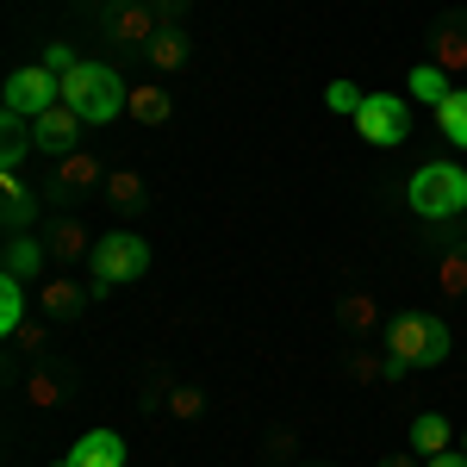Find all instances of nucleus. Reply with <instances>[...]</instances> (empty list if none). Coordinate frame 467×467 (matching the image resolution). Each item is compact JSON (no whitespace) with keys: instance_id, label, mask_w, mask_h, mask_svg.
<instances>
[{"instance_id":"obj_1","label":"nucleus","mask_w":467,"mask_h":467,"mask_svg":"<svg viewBox=\"0 0 467 467\" xmlns=\"http://www.w3.org/2000/svg\"><path fill=\"white\" fill-rule=\"evenodd\" d=\"M63 107L81 112L88 125H112L119 112L131 107V88H125V75L112 69V63H88L81 57V69L63 75Z\"/></svg>"},{"instance_id":"obj_2","label":"nucleus","mask_w":467,"mask_h":467,"mask_svg":"<svg viewBox=\"0 0 467 467\" xmlns=\"http://www.w3.org/2000/svg\"><path fill=\"white\" fill-rule=\"evenodd\" d=\"M88 268H94V299H107L112 287H131V281H144L150 275V244L138 231H107V237H94V255H88Z\"/></svg>"},{"instance_id":"obj_3","label":"nucleus","mask_w":467,"mask_h":467,"mask_svg":"<svg viewBox=\"0 0 467 467\" xmlns=\"http://www.w3.org/2000/svg\"><path fill=\"white\" fill-rule=\"evenodd\" d=\"M387 356L399 368H442L449 361V324L436 312H399L387 324Z\"/></svg>"},{"instance_id":"obj_4","label":"nucleus","mask_w":467,"mask_h":467,"mask_svg":"<svg viewBox=\"0 0 467 467\" xmlns=\"http://www.w3.org/2000/svg\"><path fill=\"white\" fill-rule=\"evenodd\" d=\"M405 200H411V213L442 224V218H467V169L462 162H424L411 187H405Z\"/></svg>"},{"instance_id":"obj_5","label":"nucleus","mask_w":467,"mask_h":467,"mask_svg":"<svg viewBox=\"0 0 467 467\" xmlns=\"http://www.w3.org/2000/svg\"><path fill=\"white\" fill-rule=\"evenodd\" d=\"M356 138L361 144H374V150H399L405 138H411V100L405 94H368L356 112Z\"/></svg>"},{"instance_id":"obj_6","label":"nucleus","mask_w":467,"mask_h":467,"mask_svg":"<svg viewBox=\"0 0 467 467\" xmlns=\"http://www.w3.org/2000/svg\"><path fill=\"white\" fill-rule=\"evenodd\" d=\"M0 107L19 112V119H44L50 107H63V75H50L44 63L13 69V75H6V88H0Z\"/></svg>"},{"instance_id":"obj_7","label":"nucleus","mask_w":467,"mask_h":467,"mask_svg":"<svg viewBox=\"0 0 467 467\" xmlns=\"http://www.w3.org/2000/svg\"><path fill=\"white\" fill-rule=\"evenodd\" d=\"M100 32H107L112 50H150L156 44V32H162V19H156V6L150 0H107L100 6Z\"/></svg>"},{"instance_id":"obj_8","label":"nucleus","mask_w":467,"mask_h":467,"mask_svg":"<svg viewBox=\"0 0 467 467\" xmlns=\"http://www.w3.org/2000/svg\"><path fill=\"white\" fill-rule=\"evenodd\" d=\"M81 138H88V119L69 107H50L44 119H32V144L37 156H75L81 150Z\"/></svg>"},{"instance_id":"obj_9","label":"nucleus","mask_w":467,"mask_h":467,"mask_svg":"<svg viewBox=\"0 0 467 467\" xmlns=\"http://www.w3.org/2000/svg\"><path fill=\"white\" fill-rule=\"evenodd\" d=\"M57 467H125V436L119 431H88L75 436V449Z\"/></svg>"},{"instance_id":"obj_10","label":"nucleus","mask_w":467,"mask_h":467,"mask_svg":"<svg viewBox=\"0 0 467 467\" xmlns=\"http://www.w3.org/2000/svg\"><path fill=\"white\" fill-rule=\"evenodd\" d=\"M32 156H37V144H32V119H19V112H0V169H6V175H19Z\"/></svg>"},{"instance_id":"obj_11","label":"nucleus","mask_w":467,"mask_h":467,"mask_svg":"<svg viewBox=\"0 0 467 467\" xmlns=\"http://www.w3.org/2000/svg\"><path fill=\"white\" fill-rule=\"evenodd\" d=\"M431 37H436V69L462 75L467 69V13H442Z\"/></svg>"},{"instance_id":"obj_12","label":"nucleus","mask_w":467,"mask_h":467,"mask_svg":"<svg viewBox=\"0 0 467 467\" xmlns=\"http://www.w3.org/2000/svg\"><path fill=\"white\" fill-rule=\"evenodd\" d=\"M449 449H455L449 418H442V411H418V418H411V455L431 462V455H449Z\"/></svg>"},{"instance_id":"obj_13","label":"nucleus","mask_w":467,"mask_h":467,"mask_svg":"<svg viewBox=\"0 0 467 467\" xmlns=\"http://www.w3.org/2000/svg\"><path fill=\"white\" fill-rule=\"evenodd\" d=\"M0 193H6L0 224H6V231H37V200H32V187H26L19 175H0Z\"/></svg>"},{"instance_id":"obj_14","label":"nucleus","mask_w":467,"mask_h":467,"mask_svg":"<svg viewBox=\"0 0 467 467\" xmlns=\"http://www.w3.org/2000/svg\"><path fill=\"white\" fill-rule=\"evenodd\" d=\"M44 255H50V244H44L37 231H13V237H6V275H19V281H26V275L44 268Z\"/></svg>"},{"instance_id":"obj_15","label":"nucleus","mask_w":467,"mask_h":467,"mask_svg":"<svg viewBox=\"0 0 467 467\" xmlns=\"http://www.w3.org/2000/svg\"><path fill=\"white\" fill-rule=\"evenodd\" d=\"M405 88H411V100H424V107H442V100L455 94V81H449V69H436V63H411V75H405Z\"/></svg>"},{"instance_id":"obj_16","label":"nucleus","mask_w":467,"mask_h":467,"mask_svg":"<svg viewBox=\"0 0 467 467\" xmlns=\"http://www.w3.org/2000/svg\"><path fill=\"white\" fill-rule=\"evenodd\" d=\"M131 119L138 125H169L175 119V100H169V88H131Z\"/></svg>"},{"instance_id":"obj_17","label":"nucleus","mask_w":467,"mask_h":467,"mask_svg":"<svg viewBox=\"0 0 467 467\" xmlns=\"http://www.w3.org/2000/svg\"><path fill=\"white\" fill-rule=\"evenodd\" d=\"M19 330H26V281L0 275V337H19Z\"/></svg>"},{"instance_id":"obj_18","label":"nucleus","mask_w":467,"mask_h":467,"mask_svg":"<svg viewBox=\"0 0 467 467\" xmlns=\"http://www.w3.org/2000/svg\"><path fill=\"white\" fill-rule=\"evenodd\" d=\"M436 287L449 293V299H467V244L436 255Z\"/></svg>"},{"instance_id":"obj_19","label":"nucleus","mask_w":467,"mask_h":467,"mask_svg":"<svg viewBox=\"0 0 467 467\" xmlns=\"http://www.w3.org/2000/svg\"><path fill=\"white\" fill-rule=\"evenodd\" d=\"M436 125H442V138L455 150H467V88H455V94L436 107Z\"/></svg>"},{"instance_id":"obj_20","label":"nucleus","mask_w":467,"mask_h":467,"mask_svg":"<svg viewBox=\"0 0 467 467\" xmlns=\"http://www.w3.org/2000/svg\"><path fill=\"white\" fill-rule=\"evenodd\" d=\"M187 50H193V44H187V32H181V26H169V32H156V44H150L144 57L156 63V69H181V63H187Z\"/></svg>"},{"instance_id":"obj_21","label":"nucleus","mask_w":467,"mask_h":467,"mask_svg":"<svg viewBox=\"0 0 467 467\" xmlns=\"http://www.w3.org/2000/svg\"><path fill=\"white\" fill-rule=\"evenodd\" d=\"M44 312H50V318H75V312H81V287H75V281H50V287H44Z\"/></svg>"},{"instance_id":"obj_22","label":"nucleus","mask_w":467,"mask_h":467,"mask_svg":"<svg viewBox=\"0 0 467 467\" xmlns=\"http://www.w3.org/2000/svg\"><path fill=\"white\" fill-rule=\"evenodd\" d=\"M100 181V162L88 156H63V175H57V193H75V187H94Z\"/></svg>"},{"instance_id":"obj_23","label":"nucleus","mask_w":467,"mask_h":467,"mask_svg":"<svg viewBox=\"0 0 467 467\" xmlns=\"http://www.w3.org/2000/svg\"><path fill=\"white\" fill-rule=\"evenodd\" d=\"M361 100H368V94H361L356 81H330V88H324V107L337 112V119H356Z\"/></svg>"},{"instance_id":"obj_24","label":"nucleus","mask_w":467,"mask_h":467,"mask_svg":"<svg viewBox=\"0 0 467 467\" xmlns=\"http://www.w3.org/2000/svg\"><path fill=\"white\" fill-rule=\"evenodd\" d=\"M107 200L119 206V213H131V206H144L150 193H144V181H138V175H107Z\"/></svg>"},{"instance_id":"obj_25","label":"nucleus","mask_w":467,"mask_h":467,"mask_svg":"<svg viewBox=\"0 0 467 467\" xmlns=\"http://www.w3.org/2000/svg\"><path fill=\"white\" fill-rule=\"evenodd\" d=\"M50 255H94L88 250V231H81V224H57V231H50Z\"/></svg>"},{"instance_id":"obj_26","label":"nucleus","mask_w":467,"mask_h":467,"mask_svg":"<svg viewBox=\"0 0 467 467\" xmlns=\"http://www.w3.org/2000/svg\"><path fill=\"white\" fill-rule=\"evenodd\" d=\"M337 318L349 324V330H368V324H374V299H361V293H356V299H343Z\"/></svg>"},{"instance_id":"obj_27","label":"nucleus","mask_w":467,"mask_h":467,"mask_svg":"<svg viewBox=\"0 0 467 467\" xmlns=\"http://www.w3.org/2000/svg\"><path fill=\"white\" fill-rule=\"evenodd\" d=\"M44 69H50V75H69V69H81V57H75L69 44H50V50H44Z\"/></svg>"},{"instance_id":"obj_28","label":"nucleus","mask_w":467,"mask_h":467,"mask_svg":"<svg viewBox=\"0 0 467 467\" xmlns=\"http://www.w3.org/2000/svg\"><path fill=\"white\" fill-rule=\"evenodd\" d=\"M349 374H356V380H387V356H356Z\"/></svg>"},{"instance_id":"obj_29","label":"nucleus","mask_w":467,"mask_h":467,"mask_svg":"<svg viewBox=\"0 0 467 467\" xmlns=\"http://www.w3.org/2000/svg\"><path fill=\"white\" fill-rule=\"evenodd\" d=\"M200 405H206V399L193 393V387H175V393H169V411H175V418H193Z\"/></svg>"},{"instance_id":"obj_30","label":"nucleus","mask_w":467,"mask_h":467,"mask_svg":"<svg viewBox=\"0 0 467 467\" xmlns=\"http://www.w3.org/2000/svg\"><path fill=\"white\" fill-rule=\"evenodd\" d=\"M32 399H37V405H57V380H44V374H37V380H32Z\"/></svg>"},{"instance_id":"obj_31","label":"nucleus","mask_w":467,"mask_h":467,"mask_svg":"<svg viewBox=\"0 0 467 467\" xmlns=\"http://www.w3.org/2000/svg\"><path fill=\"white\" fill-rule=\"evenodd\" d=\"M424 467H467V455H462V449H449V455H431Z\"/></svg>"},{"instance_id":"obj_32","label":"nucleus","mask_w":467,"mask_h":467,"mask_svg":"<svg viewBox=\"0 0 467 467\" xmlns=\"http://www.w3.org/2000/svg\"><path fill=\"white\" fill-rule=\"evenodd\" d=\"M380 467H424L418 455H393V462H380Z\"/></svg>"},{"instance_id":"obj_33","label":"nucleus","mask_w":467,"mask_h":467,"mask_svg":"<svg viewBox=\"0 0 467 467\" xmlns=\"http://www.w3.org/2000/svg\"><path fill=\"white\" fill-rule=\"evenodd\" d=\"M462 455H467V431H462Z\"/></svg>"}]
</instances>
